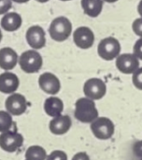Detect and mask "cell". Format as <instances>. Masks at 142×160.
I'll return each instance as SVG.
<instances>
[{
    "instance_id": "cell-1",
    "label": "cell",
    "mask_w": 142,
    "mask_h": 160,
    "mask_svg": "<svg viewBox=\"0 0 142 160\" xmlns=\"http://www.w3.org/2000/svg\"><path fill=\"white\" fill-rule=\"evenodd\" d=\"M98 110L95 102L88 98H81L75 103L74 115L76 119L84 124H92L98 118Z\"/></svg>"
},
{
    "instance_id": "cell-2",
    "label": "cell",
    "mask_w": 142,
    "mask_h": 160,
    "mask_svg": "<svg viewBox=\"0 0 142 160\" xmlns=\"http://www.w3.org/2000/svg\"><path fill=\"white\" fill-rule=\"evenodd\" d=\"M72 31V24L70 21L66 17L55 18L49 28L51 38L58 42L65 41L68 38Z\"/></svg>"
},
{
    "instance_id": "cell-3",
    "label": "cell",
    "mask_w": 142,
    "mask_h": 160,
    "mask_svg": "<svg viewBox=\"0 0 142 160\" xmlns=\"http://www.w3.org/2000/svg\"><path fill=\"white\" fill-rule=\"evenodd\" d=\"M19 64L22 71L31 74L40 70L43 65V60L37 51L30 50L22 53L19 58Z\"/></svg>"
},
{
    "instance_id": "cell-4",
    "label": "cell",
    "mask_w": 142,
    "mask_h": 160,
    "mask_svg": "<svg viewBox=\"0 0 142 160\" xmlns=\"http://www.w3.org/2000/svg\"><path fill=\"white\" fill-rule=\"evenodd\" d=\"M91 130L94 136L102 141L110 140L114 135L115 127L108 117H98L91 124Z\"/></svg>"
},
{
    "instance_id": "cell-5",
    "label": "cell",
    "mask_w": 142,
    "mask_h": 160,
    "mask_svg": "<svg viewBox=\"0 0 142 160\" xmlns=\"http://www.w3.org/2000/svg\"><path fill=\"white\" fill-rule=\"evenodd\" d=\"M120 52L121 44L118 39L112 37L103 38L97 47L98 55L106 61H111L117 58L120 55Z\"/></svg>"
},
{
    "instance_id": "cell-6",
    "label": "cell",
    "mask_w": 142,
    "mask_h": 160,
    "mask_svg": "<svg viewBox=\"0 0 142 160\" xmlns=\"http://www.w3.org/2000/svg\"><path fill=\"white\" fill-rule=\"evenodd\" d=\"M83 93L86 98L93 100L103 98L107 93L106 83L99 78H91L83 85Z\"/></svg>"
},
{
    "instance_id": "cell-7",
    "label": "cell",
    "mask_w": 142,
    "mask_h": 160,
    "mask_svg": "<svg viewBox=\"0 0 142 160\" xmlns=\"http://www.w3.org/2000/svg\"><path fill=\"white\" fill-rule=\"evenodd\" d=\"M23 143V137L16 131H7L0 135V148L7 153L18 151Z\"/></svg>"
},
{
    "instance_id": "cell-8",
    "label": "cell",
    "mask_w": 142,
    "mask_h": 160,
    "mask_svg": "<svg viewBox=\"0 0 142 160\" xmlns=\"http://www.w3.org/2000/svg\"><path fill=\"white\" fill-rule=\"evenodd\" d=\"M116 68L124 74H134L140 68V59L134 53H123L116 58Z\"/></svg>"
},
{
    "instance_id": "cell-9",
    "label": "cell",
    "mask_w": 142,
    "mask_h": 160,
    "mask_svg": "<svg viewBox=\"0 0 142 160\" xmlns=\"http://www.w3.org/2000/svg\"><path fill=\"white\" fill-rule=\"evenodd\" d=\"M27 101L24 96L21 94H11L5 102V107L7 112H9L11 115L20 116L23 114L27 110Z\"/></svg>"
},
{
    "instance_id": "cell-10",
    "label": "cell",
    "mask_w": 142,
    "mask_h": 160,
    "mask_svg": "<svg viewBox=\"0 0 142 160\" xmlns=\"http://www.w3.org/2000/svg\"><path fill=\"white\" fill-rule=\"evenodd\" d=\"M73 40L79 48L86 50L93 46L95 42V35L89 27L81 26L75 30L73 34Z\"/></svg>"
},
{
    "instance_id": "cell-11",
    "label": "cell",
    "mask_w": 142,
    "mask_h": 160,
    "mask_svg": "<svg viewBox=\"0 0 142 160\" xmlns=\"http://www.w3.org/2000/svg\"><path fill=\"white\" fill-rule=\"evenodd\" d=\"M38 84L42 91L49 95H56L61 89L59 79L51 72H45L38 78Z\"/></svg>"
},
{
    "instance_id": "cell-12",
    "label": "cell",
    "mask_w": 142,
    "mask_h": 160,
    "mask_svg": "<svg viewBox=\"0 0 142 160\" xmlns=\"http://www.w3.org/2000/svg\"><path fill=\"white\" fill-rule=\"evenodd\" d=\"M26 40L33 49H42L46 44V36L44 29L38 25L31 26L26 32Z\"/></svg>"
},
{
    "instance_id": "cell-13",
    "label": "cell",
    "mask_w": 142,
    "mask_h": 160,
    "mask_svg": "<svg viewBox=\"0 0 142 160\" xmlns=\"http://www.w3.org/2000/svg\"><path fill=\"white\" fill-rule=\"evenodd\" d=\"M72 125L71 118L68 115H59L54 117L49 125L50 131L54 135H64L70 129Z\"/></svg>"
},
{
    "instance_id": "cell-14",
    "label": "cell",
    "mask_w": 142,
    "mask_h": 160,
    "mask_svg": "<svg viewBox=\"0 0 142 160\" xmlns=\"http://www.w3.org/2000/svg\"><path fill=\"white\" fill-rule=\"evenodd\" d=\"M20 84L19 78L11 72L0 74V92L3 94H14Z\"/></svg>"
},
{
    "instance_id": "cell-15",
    "label": "cell",
    "mask_w": 142,
    "mask_h": 160,
    "mask_svg": "<svg viewBox=\"0 0 142 160\" xmlns=\"http://www.w3.org/2000/svg\"><path fill=\"white\" fill-rule=\"evenodd\" d=\"M18 62L17 52L8 47L2 48L0 50V68L4 70L13 69Z\"/></svg>"
},
{
    "instance_id": "cell-16",
    "label": "cell",
    "mask_w": 142,
    "mask_h": 160,
    "mask_svg": "<svg viewBox=\"0 0 142 160\" xmlns=\"http://www.w3.org/2000/svg\"><path fill=\"white\" fill-rule=\"evenodd\" d=\"M44 111L47 115L54 118L59 115H62L64 111L63 101L56 97H50L44 102Z\"/></svg>"
},
{
    "instance_id": "cell-17",
    "label": "cell",
    "mask_w": 142,
    "mask_h": 160,
    "mask_svg": "<svg viewBox=\"0 0 142 160\" xmlns=\"http://www.w3.org/2000/svg\"><path fill=\"white\" fill-rule=\"evenodd\" d=\"M22 25V17L16 12H9L5 14L1 20V26L8 32L18 30Z\"/></svg>"
},
{
    "instance_id": "cell-18",
    "label": "cell",
    "mask_w": 142,
    "mask_h": 160,
    "mask_svg": "<svg viewBox=\"0 0 142 160\" xmlns=\"http://www.w3.org/2000/svg\"><path fill=\"white\" fill-rule=\"evenodd\" d=\"M81 7L86 15L95 18L103 9V0H81Z\"/></svg>"
},
{
    "instance_id": "cell-19",
    "label": "cell",
    "mask_w": 142,
    "mask_h": 160,
    "mask_svg": "<svg viewBox=\"0 0 142 160\" xmlns=\"http://www.w3.org/2000/svg\"><path fill=\"white\" fill-rule=\"evenodd\" d=\"M47 153L45 149L38 145L30 146L25 152V159L47 160Z\"/></svg>"
},
{
    "instance_id": "cell-20",
    "label": "cell",
    "mask_w": 142,
    "mask_h": 160,
    "mask_svg": "<svg viewBox=\"0 0 142 160\" xmlns=\"http://www.w3.org/2000/svg\"><path fill=\"white\" fill-rule=\"evenodd\" d=\"M13 127L12 116L9 112L5 111H0V132H7L10 131Z\"/></svg>"
},
{
    "instance_id": "cell-21",
    "label": "cell",
    "mask_w": 142,
    "mask_h": 160,
    "mask_svg": "<svg viewBox=\"0 0 142 160\" xmlns=\"http://www.w3.org/2000/svg\"><path fill=\"white\" fill-rule=\"evenodd\" d=\"M132 82L134 86L139 89L142 90V68H140L132 76Z\"/></svg>"
},
{
    "instance_id": "cell-22",
    "label": "cell",
    "mask_w": 142,
    "mask_h": 160,
    "mask_svg": "<svg viewBox=\"0 0 142 160\" xmlns=\"http://www.w3.org/2000/svg\"><path fill=\"white\" fill-rule=\"evenodd\" d=\"M47 160H67V155L64 151L55 150L48 156Z\"/></svg>"
},
{
    "instance_id": "cell-23",
    "label": "cell",
    "mask_w": 142,
    "mask_h": 160,
    "mask_svg": "<svg viewBox=\"0 0 142 160\" xmlns=\"http://www.w3.org/2000/svg\"><path fill=\"white\" fill-rule=\"evenodd\" d=\"M132 28L136 35L142 38V18H138L133 22Z\"/></svg>"
},
{
    "instance_id": "cell-24",
    "label": "cell",
    "mask_w": 142,
    "mask_h": 160,
    "mask_svg": "<svg viewBox=\"0 0 142 160\" xmlns=\"http://www.w3.org/2000/svg\"><path fill=\"white\" fill-rule=\"evenodd\" d=\"M133 52H134V54L139 59L142 60V38L136 41L134 48H133Z\"/></svg>"
},
{
    "instance_id": "cell-25",
    "label": "cell",
    "mask_w": 142,
    "mask_h": 160,
    "mask_svg": "<svg viewBox=\"0 0 142 160\" xmlns=\"http://www.w3.org/2000/svg\"><path fill=\"white\" fill-rule=\"evenodd\" d=\"M11 8V0H0V15L7 13Z\"/></svg>"
},
{
    "instance_id": "cell-26",
    "label": "cell",
    "mask_w": 142,
    "mask_h": 160,
    "mask_svg": "<svg viewBox=\"0 0 142 160\" xmlns=\"http://www.w3.org/2000/svg\"><path fill=\"white\" fill-rule=\"evenodd\" d=\"M133 153L134 155L139 158L140 159H142V141H139V142H136L133 145Z\"/></svg>"
},
{
    "instance_id": "cell-27",
    "label": "cell",
    "mask_w": 142,
    "mask_h": 160,
    "mask_svg": "<svg viewBox=\"0 0 142 160\" xmlns=\"http://www.w3.org/2000/svg\"><path fill=\"white\" fill-rule=\"evenodd\" d=\"M72 160H90V157L85 152H79L72 158Z\"/></svg>"
},
{
    "instance_id": "cell-28",
    "label": "cell",
    "mask_w": 142,
    "mask_h": 160,
    "mask_svg": "<svg viewBox=\"0 0 142 160\" xmlns=\"http://www.w3.org/2000/svg\"><path fill=\"white\" fill-rule=\"evenodd\" d=\"M138 11H139V14L141 16L142 18V0L140 2V4L138 6Z\"/></svg>"
},
{
    "instance_id": "cell-29",
    "label": "cell",
    "mask_w": 142,
    "mask_h": 160,
    "mask_svg": "<svg viewBox=\"0 0 142 160\" xmlns=\"http://www.w3.org/2000/svg\"><path fill=\"white\" fill-rule=\"evenodd\" d=\"M12 1H14V2H16V3L22 4V3H26V2H28L29 0H12Z\"/></svg>"
},
{
    "instance_id": "cell-30",
    "label": "cell",
    "mask_w": 142,
    "mask_h": 160,
    "mask_svg": "<svg viewBox=\"0 0 142 160\" xmlns=\"http://www.w3.org/2000/svg\"><path fill=\"white\" fill-rule=\"evenodd\" d=\"M103 1H106L108 3H114V2H117L118 0H103Z\"/></svg>"
},
{
    "instance_id": "cell-31",
    "label": "cell",
    "mask_w": 142,
    "mask_h": 160,
    "mask_svg": "<svg viewBox=\"0 0 142 160\" xmlns=\"http://www.w3.org/2000/svg\"><path fill=\"white\" fill-rule=\"evenodd\" d=\"M36 1H37V2H39V3H46V2H48L49 0H36Z\"/></svg>"
},
{
    "instance_id": "cell-32",
    "label": "cell",
    "mask_w": 142,
    "mask_h": 160,
    "mask_svg": "<svg viewBox=\"0 0 142 160\" xmlns=\"http://www.w3.org/2000/svg\"><path fill=\"white\" fill-rule=\"evenodd\" d=\"M2 40V32H1V30H0V41Z\"/></svg>"
},
{
    "instance_id": "cell-33",
    "label": "cell",
    "mask_w": 142,
    "mask_h": 160,
    "mask_svg": "<svg viewBox=\"0 0 142 160\" xmlns=\"http://www.w3.org/2000/svg\"><path fill=\"white\" fill-rule=\"evenodd\" d=\"M61 1H69V0H61Z\"/></svg>"
},
{
    "instance_id": "cell-34",
    "label": "cell",
    "mask_w": 142,
    "mask_h": 160,
    "mask_svg": "<svg viewBox=\"0 0 142 160\" xmlns=\"http://www.w3.org/2000/svg\"><path fill=\"white\" fill-rule=\"evenodd\" d=\"M25 160H30V159H25Z\"/></svg>"
},
{
    "instance_id": "cell-35",
    "label": "cell",
    "mask_w": 142,
    "mask_h": 160,
    "mask_svg": "<svg viewBox=\"0 0 142 160\" xmlns=\"http://www.w3.org/2000/svg\"><path fill=\"white\" fill-rule=\"evenodd\" d=\"M140 160H142V159H140Z\"/></svg>"
}]
</instances>
